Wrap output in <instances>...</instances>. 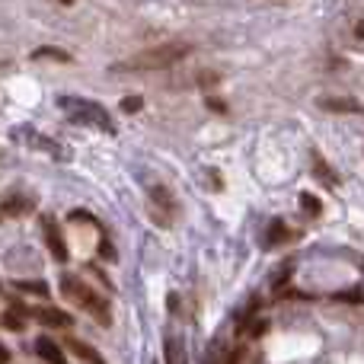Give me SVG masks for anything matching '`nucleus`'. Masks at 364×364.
<instances>
[{
  "label": "nucleus",
  "mask_w": 364,
  "mask_h": 364,
  "mask_svg": "<svg viewBox=\"0 0 364 364\" xmlns=\"http://www.w3.org/2000/svg\"><path fill=\"white\" fill-rule=\"evenodd\" d=\"M164 361L166 364H188L186 361V346H182L179 336H166V342H164Z\"/></svg>",
  "instance_id": "obj_9"
},
{
  "label": "nucleus",
  "mask_w": 364,
  "mask_h": 364,
  "mask_svg": "<svg viewBox=\"0 0 364 364\" xmlns=\"http://www.w3.org/2000/svg\"><path fill=\"white\" fill-rule=\"evenodd\" d=\"M301 205H304V211H310L314 218H316V214H323V205H320V201H316L310 192H304V195H301Z\"/></svg>",
  "instance_id": "obj_15"
},
{
  "label": "nucleus",
  "mask_w": 364,
  "mask_h": 364,
  "mask_svg": "<svg viewBox=\"0 0 364 364\" xmlns=\"http://www.w3.org/2000/svg\"><path fill=\"white\" fill-rule=\"evenodd\" d=\"M32 316H36L42 326H48V329H70L74 326V316H70L68 310H58V307H36L32 310Z\"/></svg>",
  "instance_id": "obj_4"
},
{
  "label": "nucleus",
  "mask_w": 364,
  "mask_h": 364,
  "mask_svg": "<svg viewBox=\"0 0 364 364\" xmlns=\"http://www.w3.org/2000/svg\"><path fill=\"white\" fill-rule=\"evenodd\" d=\"M61 294L68 297V301H74L77 307L83 310V314H90L100 326H109L112 323V310H109V301L100 294V291H93L83 278L77 275H61Z\"/></svg>",
  "instance_id": "obj_2"
},
{
  "label": "nucleus",
  "mask_w": 364,
  "mask_h": 364,
  "mask_svg": "<svg viewBox=\"0 0 364 364\" xmlns=\"http://www.w3.org/2000/svg\"><path fill=\"white\" fill-rule=\"evenodd\" d=\"M58 106L68 109L70 119L74 122H83V125H100L102 132H112V122H109V112L96 102H87V100H77V96H61Z\"/></svg>",
  "instance_id": "obj_3"
},
{
  "label": "nucleus",
  "mask_w": 364,
  "mask_h": 364,
  "mask_svg": "<svg viewBox=\"0 0 364 364\" xmlns=\"http://www.w3.org/2000/svg\"><path fill=\"white\" fill-rule=\"evenodd\" d=\"M0 323H4L10 333H23L26 329V320H23V314H16V310H6L4 316H0Z\"/></svg>",
  "instance_id": "obj_12"
},
{
  "label": "nucleus",
  "mask_w": 364,
  "mask_h": 364,
  "mask_svg": "<svg viewBox=\"0 0 364 364\" xmlns=\"http://www.w3.org/2000/svg\"><path fill=\"white\" fill-rule=\"evenodd\" d=\"M259 4H275V6H284V4H297V0H259Z\"/></svg>",
  "instance_id": "obj_19"
},
{
  "label": "nucleus",
  "mask_w": 364,
  "mask_h": 364,
  "mask_svg": "<svg viewBox=\"0 0 364 364\" xmlns=\"http://www.w3.org/2000/svg\"><path fill=\"white\" fill-rule=\"evenodd\" d=\"M32 348H36V355H38V358H42L45 364H68V355H64V348L58 346L51 336H38Z\"/></svg>",
  "instance_id": "obj_6"
},
{
  "label": "nucleus",
  "mask_w": 364,
  "mask_h": 364,
  "mask_svg": "<svg viewBox=\"0 0 364 364\" xmlns=\"http://www.w3.org/2000/svg\"><path fill=\"white\" fill-rule=\"evenodd\" d=\"M192 55V45L188 42H166L157 45V48L138 51V55L119 61L112 70H122V74H134V70H164V68H176L182 58Z\"/></svg>",
  "instance_id": "obj_1"
},
{
  "label": "nucleus",
  "mask_w": 364,
  "mask_h": 364,
  "mask_svg": "<svg viewBox=\"0 0 364 364\" xmlns=\"http://www.w3.org/2000/svg\"><path fill=\"white\" fill-rule=\"evenodd\" d=\"M32 58H36V61H42V58H51V61H61V64L70 61L68 51H58V48H36V51H32Z\"/></svg>",
  "instance_id": "obj_13"
},
{
  "label": "nucleus",
  "mask_w": 364,
  "mask_h": 364,
  "mask_svg": "<svg viewBox=\"0 0 364 364\" xmlns=\"http://www.w3.org/2000/svg\"><path fill=\"white\" fill-rule=\"evenodd\" d=\"M16 291H23V294L48 297V284H45V282H16Z\"/></svg>",
  "instance_id": "obj_14"
},
{
  "label": "nucleus",
  "mask_w": 364,
  "mask_h": 364,
  "mask_svg": "<svg viewBox=\"0 0 364 364\" xmlns=\"http://www.w3.org/2000/svg\"><path fill=\"white\" fill-rule=\"evenodd\" d=\"M284 240H291V230L284 227V220H272V227H269V243L278 246V243H284Z\"/></svg>",
  "instance_id": "obj_11"
},
{
  "label": "nucleus",
  "mask_w": 364,
  "mask_h": 364,
  "mask_svg": "<svg viewBox=\"0 0 364 364\" xmlns=\"http://www.w3.org/2000/svg\"><path fill=\"white\" fill-rule=\"evenodd\" d=\"M32 208V201H6V214H26Z\"/></svg>",
  "instance_id": "obj_16"
},
{
  "label": "nucleus",
  "mask_w": 364,
  "mask_h": 364,
  "mask_svg": "<svg viewBox=\"0 0 364 364\" xmlns=\"http://www.w3.org/2000/svg\"><path fill=\"white\" fill-rule=\"evenodd\" d=\"M13 361V355H10V348L4 346V342H0V364H10Z\"/></svg>",
  "instance_id": "obj_17"
},
{
  "label": "nucleus",
  "mask_w": 364,
  "mask_h": 364,
  "mask_svg": "<svg viewBox=\"0 0 364 364\" xmlns=\"http://www.w3.org/2000/svg\"><path fill=\"white\" fill-rule=\"evenodd\" d=\"M218 83H220V74H218V70L198 68V70H192L186 80H179V87H201V90H208V87H218Z\"/></svg>",
  "instance_id": "obj_8"
},
{
  "label": "nucleus",
  "mask_w": 364,
  "mask_h": 364,
  "mask_svg": "<svg viewBox=\"0 0 364 364\" xmlns=\"http://www.w3.org/2000/svg\"><path fill=\"white\" fill-rule=\"evenodd\" d=\"M208 106H211L214 112H224V102H218V100H208Z\"/></svg>",
  "instance_id": "obj_20"
},
{
  "label": "nucleus",
  "mask_w": 364,
  "mask_h": 364,
  "mask_svg": "<svg viewBox=\"0 0 364 364\" xmlns=\"http://www.w3.org/2000/svg\"><path fill=\"white\" fill-rule=\"evenodd\" d=\"M64 348H68L70 355H77L83 364H106V358H102L100 352H96L90 342H83V339H77V336H68V342H64Z\"/></svg>",
  "instance_id": "obj_7"
},
{
  "label": "nucleus",
  "mask_w": 364,
  "mask_h": 364,
  "mask_svg": "<svg viewBox=\"0 0 364 364\" xmlns=\"http://www.w3.org/2000/svg\"><path fill=\"white\" fill-rule=\"evenodd\" d=\"M320 109H326V112H361V102L358 100H336V96H323Z\"/></svg>",
  "instance_id": "obj_10"
},
{
  "label": "nucleus",
  "mask_w": 364,
  "mask_h": 364,
  "mask_svg": "<svg viewBox=\"0 0 364 364\" xmlns=\"http://www.w3.org/2000/svg\"><path fill=\"white\" fill-rule=\"evenodd\" d=\"M42 233H45V243H48L51 256H55L58 262H68V246H64L61 230H58V224H55L51 218H45V220H42Z\"/></svg>",
  "instance_id": "obj_5"
},
{
  "label": "nucleus",
  "mask_w": 364,
  "mask_h": 364,
  "mask_svg": "<svg viewBox=\"0 0 364 364\" xmlns=\"http://www.w3.org/2000/svg\"><path fill=\"white\" fill-rule=\"evenodd\" d=\"M141 106H144L141 100H125V109H128V112H134V109H141Z\"/></svg>",
  "instance_id": "obj_18"
}]
</instances>
